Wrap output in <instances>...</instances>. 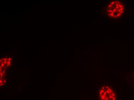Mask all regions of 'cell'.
<instances>
[{
  "instance_id": "cell-4",
  "label": "cell",
  "mask_w": 134,
  "mask_h": 100,
  "mask_svg": "<svg viewBox=\"0 0 134 100\" xmlns=\"http://www.w3.org/2000/svg\"><path fill=\"white\" fill-rule=\"evenodd\" d=\"M7 58H10L9 56H7Z\"/></svg>"
},
{
  "instance_id": "cell-1",
  "label": "cell",
  "mask_w": 134,
  "mask_h": 100,
  "mask_svg": "<svg viewBox=\"0 0 134 100\" xmlns=\"http://www.w3.org/2000/svg\"><path fill=\"white\" fill-rule=\"evenodd\" d=\"M104 12L105 14L111 19L120 18L125 13L124 3L121 1L117 0L111 1L105 6Z\"/></svg>"
},
{
  "instance_id": "cell-2",
  "label": "cell",
  "mask_w": 134,
  "mask_h": 100,
  "mask_svg": "<svg viewBox=\"0 0 134 100\" xmlns=\"http://www.w3.org/2000/svg\"><path fill=\"white\" fill-rule=\"evenodd\" d=\"M97 100H118V92L112 85L102 84L98 88Z\"/></svg>"
},
{
  "instance_id": "cell-3",
  "label": "cell",
  "mask_w": 134,
  "mask_h": 100,
  "mask_svg": "<svg viewBox=\"0 0 134 100\" xmlns=\"http://www.w3.org/2000/svg\"><path fill=\"white\" fill-rule=\"evenodd\" d=\"M131 80L134 83V70L131 73Z\"/></svg>"
}]
</instances>
